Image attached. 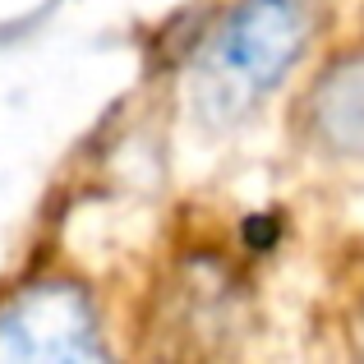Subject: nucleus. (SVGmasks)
Instances as JSON below:
<instances>
[{
  "label": "nucleus",
  "instance_id": "nucleus-3",
  "mask_svg": "<svg viewBox=\"0 0 364 364\" xmlns=\"http://www.w3.org/2000/svg\"><path fill=\"white\" fill-rule=\"evenodd\" d=\"M314 129L341 152H364V60H346L314 88Z\"/></svg>",
  "mask_w": 364,
  "mask_h": 364
},
{
  "label": "nucleus",
  "instance_id": "nucleus-4",
  "mask_svg": "<svg viewBox=\"0 0 364 364\" xmlns=\"http://www.w3.org/2000/svg\"><path fill=\"white\" fill-rule=\"evenodd\" d=\"M245 240L249 249H267L277 240V222H272V213H258V217H249L245 222Z\"/></svg>",
  "mask_w": 364,
  "mask_h": 364
},
{
  "label": "nucleus",
  "instance_id": "nucleus-1",
  "mask_svg": "<svg viewBox=\"0 0 364 364\" xmlns=\"http://www.w3.org/2000/svg\"><path fill=\"white\" fill-rule=\"evenodd\" d=\"M314 0H240L194 55V107L231 124L254 111L309 46Z\"/></svg>",
  "mask_w": 364,
  "mask_h": 364
},
{
  "label": "nucleus",
  "instance_id": "nucleus-2",
  "mask_svg": "<svg viewBox=\"0 0 364 364\" xmlns=\"http://www.w3.org/2000/svg\"><path fill=\"white\" fill-rule=\"evenodd\" d=\"M0 360L5 364H83L102 360L97 314L79 286L46 282L0 300Z\"/></svg>",
  "mask_w": 364,
  "mask_h": 364
}]
</instances>
